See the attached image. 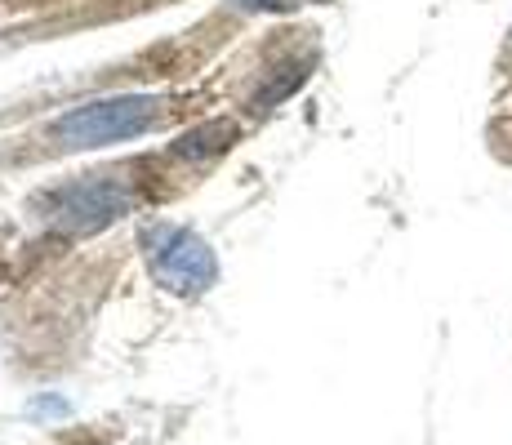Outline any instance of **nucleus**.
<instances>
[{
  "mask_svg": "<svg viewBox=\"0 0 512 445\" xmlns=\"http://www.w3.org/2000/svg\"><path fill=\"white\" fill-rule=\"evenodd\" d=\"M156 121V98L147 94H121V98H103V103H85L76 112L58 116L49 138L58 147H107L134 138L143 130H152Z\"/></svg>",
  "mask_w": 512,
  "mask_h": 445,
  "instance_id": "obj_1",
  "label": "nucleus"
},
{
  "mask_svg": "<svg viewBox=\"0 0 512 445\" xmlns=\"http://www.w3.org/2000/svg\"><path fill=\"white\" fill-rule=\"evenodd\" d=\"M147 263H152L156 285H165L170 294H201L210 290L214 272V250L187 227H152L147 232Z\"/></svg>",
  "mask_w": 512,
  "mask_h": 445,
  "instance_id": "obj_2",
  "label": "nucleus"
},
{
  "mask_svg": "<svg viewBox=\"0 0 512 445\" xmlns=\"http://www.w3.org/2000/svg\"><path fill=\"white\" fill-rule=\"evenodd\" d=\"M125 205H130V192L121 183H112V178H81V183H67L58 192H49L41 214L54 227H67V232H90V227L112 223Z\"/></svg>",
  "mask_w": 512,
  "mask_h": 445,
  "instance_id": "obj_3",
  "label": "nucleus"
},
{
  "mask_svg": "<svg viewBox=\"0 0 512 445\" xmlns=\"http://www.w3.org/2000/svg\"><path fill=\"white\" fill-rule=\"evenodd\" d=\"M67 405L63 401H36V414H63Z\"/></svg>",
  "mask_w": 512,
  "mask_h": 445,
  "instance_id": "obj_4",
  "label": "nucleus"
}]
</instances>
